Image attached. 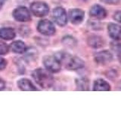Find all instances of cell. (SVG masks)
Returning a JSON list of instances; mask_svg holds the SVG:
<instances>
[{"instance_id": "7", "label": "cell", "mask_w": 121, "mask_h": 113, "mask_svg": "<svg viewBox=\"0 0 121 113\" xmlns=\"http://www.w3.org/2000/svg\"><path fill=\"white\" fill-rule=\"evenodd\" d=\"M113 60V55L109 51H101L95 55V62L101 65H105L111 63Z\"/></svg>"}, {"instance_id": "10", "label": "cell", "mask_w": 121, "mask_h": 113, "mask_svg": "<svg viewBox=\"0 0 121 113\" xmlns=\"http://www.w3.org/2000/svg\"><path fill=\"white\" fill-rule=\"evenodd\" d=\"M108 34L113 40L120 41L121 40V26L111 23L108 26Z\"/></svg>"}, {"instance_id": "12", "label": "cell", "mask_w": 121, "mask_h": 113, "mask_svg": "<svg viewBox=\"0 0 121 113\" xmlns=\"http://www.w3.org/2000/svg\"><path fill=\"white\" fill-rule=\"evenodd\" d=\"M17 86L21 90L24 91H34L38 89L33 85V83L26 78H21L17 81Z\"/></svg>"}, {"instance_id": "13", "label": "cell", "mask_w": 121, "mask_h": 113, "mask_svg": "<svg viewBox=\"0 0 121 113\" xmlns=\"http://www.w3.org/2000/svg\"><path fill=\"white\" fill-rule=\"evenodd\" d=\"M93 90L95 91H109L111 90V86L106 81L99 78L94 82Z\"/></svg>"}, {"instance_id": "8", "label": "cell", "mask_w": 121, "mask_h": 113, "mask_svg": "<svg viewBox=\"0 0 121 113\" xmlns=\"http://www.w3.org/2000/svg\"><path fill=\"white\" fill-rule=\"evenodd\" d=\"M85 17L84 11L79 8H73L69 11V18L72 24H79L82 22Z\"/></svg>"}, {"instance_id": "11", "label": "cell", "mask_w": 121, "mask_h": 113, "mask_svg": "<svg viewBox=\"0 0 121 113\" xmlns=\"http://www.w3.org/2000/svg\"><path fill=\"white\" fill-rule=\"evenodd\" d=\"M84 66V62L77 56H70L67 63V68L70 70H77Z\"/></svg>"}, {"instance_id": "6", "label": "cell", "mask_w": 121, "mask_h": 113, "mask_svg": "<svg viewBox=\"0 0 121 113\" xmlns=\"http://www.w3.org/2000/svg\"><path fill=\"white\" fill-rule=\"evenodd\" d=\"M37 29L45 36H52L55 32V28L53 24L48 20H43L38 24Z\"/></svg>"}, {"instance_id": "3", "label": "cell", "mask_w": 121, "mask_h": 113, "mask_svg": "<svg viewBox=\"0 0 121 113\" xmlns=\"http://www.w3.org/2000/svg\"><path fill=\"white\" fill-rule=\"evenodd\" d=\"M52 18L60 26H64L67 23V15L66 11L61 7H57L52 11Z\"/></svg>"}, {"instance_id": "22", "label": "cell", "mask_w": 121, "mask_h": 113, "mask_svg": "<svg viewBox=\"0 0 121 113\" xmlns=\"http://www.w3.org/2000/svg\"><path fill=\"white\" fill-rule=\"evenodd\" d=\"M101 1L108 5H117L120 2V0H101Z\"/></svg>"}, {"instance_id": "20", "label": "cell", "mask_w": 121, "mask_h": 113, "mask_svg": "<svg viewBox=\"0 0 121 113\" xmlns=\"http://www.w3.org/2000/svg\"><path fill=\"white\" fill-rule=\"evenodd\" d=\"M113 19H114L116 21L121 24V11H120L115 12V14H113Z\"/></svg>"}, {"instance_id": "17", "label": "cell", "mask_w": 121, "mask_h": 113, "mask_svg": "<svg viewBox=\"0 0 121 113\" xmlns=\"http://www.w3.org/2000/svg\"><path fill=\"white\" fill-rule=\"evenodd\" d=\"M76 85L78 90H89V82L86 78H77L76 80Z\"/></svg>"}, {"instance_id": "18", "label": "cell", "mask_w": 121, "mask_h": 113, "mask_svg": "<svg viewBox=\"0 0 121 113\" xmlns=\"http://www.w3.org/2000/svg\"><path fill=\"white\" fill-rule=\"evenodd\" d=\"M62 42L64 44L67 45L68 47H73L77 44V41H76L73 39V37H72V36H66V37H64Z\"/></svg>"}, {"instance_id": "1", "label": "cell", "mask_w": 121, "mask_h": 113, "mask_svg": "<svg viewBox=\"0 0 121 113\" xmlns=\"http://www.w3.org/2000/svg\"><path fill=\"white\" fill-rule=\"evenodd\" d=\"M33 78L38 85L43 88H49L53 85L54 78L48 70L44 69H36L33 73Z\"/></svg>"}, {"instance_id": "24", "label": "cell", "mask_w": 121, "mask_h": 113, "mask_svg": "<svg viewBox=\"0 0 121 113\" xmlns=\"http://www.w3.org/2000/svg\"><path fill=\"white\" fill-rule=\"evenodd\" d=\"M5 0H0V9L2 8V7L4 5V3H5Z\"/></svg>"}, {"instance_id": "4", "label": "cell", "mask_w": 121, "mask_h": 113, "mask_svg": "<svg viewBox=\"0 0 121 113\" xmlns=\"http://www.w3.org/2000/svg\"><path fill=\"white\" fill-rule=\"evenodd\" d=\"M30 10L32 13L36 17H44L48 14L49 11L48 5L46 3L43 2H35L30 5Z\"/></svg>"}, {"instance_id": "5", "label": "cell", "mask_w": 121, "mask_h": 113, "mask_svg": "<svg viewBox=\"0 0 121 113\" xmlns=\"http://www.w3.org/2000/svg\"><path fill=\"white\" fill-rule=\"evenodd\" d=\"M13 17L17 21L26 22L31 20L30 11L24 6H20L13 11Z\"/></svg>"}, {"instance_id": "19", "label": "cell", "mask_w": 121, "mask_h": 113, "mask_svg": "<svg viewBox=\"0 0 121 113\" xmlns=\"http://www.w3.org/2000/svg\"><path fill=\"white\" fill-rule=\"evenodd\" d=\"M9 51V48L8 44L2 41H0V55L6 54Z\"/></svg>"}, {"instance_id": "15", "label": "cell", "mask_w": 121, "mask_h": 113, "mask_svg": "<svg viewBox=\"0 0 121 113\" xmlns=\"http://www.w3.org/2000/svg\"><path fill=\"white\" fill-rule=\"evenodd\" d=\"M16 36L14 30L10 27H3L0 29V38L4 40H11Z\"/></svg>"}, {"instance_id": "25", "label": "cell", "mask_w": 121, "mask_h": 113, "mask_svg": "<svg viewBox=\"0 0 121 113\" xmlns=\"http://www.w3.org/2000/svg\"><path fill=\"white\" fill-rule=\"evenodd\" d=\"M83 1H86V0H83Z\"/></svg>"}, {"instance_id": "2", "label": "cell", "mask_w": 121, "mask_h": 113, "mask_svg": "<svg viewBox=\"0 0 121 113\" xmlns=\"http://www.w3.org/2000/svg\"><path fill=\"white\" fill-rule=\"evenodd\" d=\"M43 63L46 69L51 73H58L60 70V61L56 57V56H45Z\"/></svg>"}, {"instance_id": "9", "label": "cell", "mask_w": 121, "mask_h": 113, "mask_svg": "<svg viewBox=\"0 0 121 113\" xmlns=\"http://www.w3.org/2000/svg\"><path fill=\"white\" fill-rule=\"evenodd\" d=\"M90 16L98 19V20H101L104 19L107 16V11L103 7L99 5H94L89 11Z\"/></svg>"}, {"instance_id": "16", "label": "cell", "mask_w": 121, "mask_h": 113, "mask_svg": "<svg viewBox=\"0 0 121 113\" xmlns=\"http://www.w3.org/2000/svg\"><path fill=\"white\" fill-rule=\"evenodd\" d=\"M10 49L11 51L16 54H22L26 51V45L22 41L17 40L12 42L10 45Z\"/></svg>"}, {"instance_id": "23", "label": "cell", "mask_w": 121, "mask_h": 113, "mask_svg": "<svg viewBox=\"0 0 121 113\" xmlns=\"http://www.w3.org/2000/svg\"><path fill=\"white\" fill-rule=\"evenodd\" d=\"M5 81H4L2 79L0 78V90H3L4 88H5Z\"/></svg>"}, {"instance_id": "14", "label": "cell", "mask_w": 121, "mask_h": 113, "mask_svg": "<svg viewBox=\"0 0 121 113\" xmlns=\"http://www.w3.org/2000/svg\"><path fill=\"white\" fill-rule=\"evenodd\" d=\"M88 44L90 47H92L95 48H99L104 46V41L101 36H92L89 37L88 39Z\"/></svg>"}, {"instance_id": "21", "label": "cell", "mask_w": 121, "mask_h": 113, "mask_svg": "<svg viewBox=\"0 0 121 113\" xmlns=\"http://www.w3.org/2000/svg\"><path fill=\"white\" fill-rule=\"evenodd\" d=\"M7 66V61L5 59L0 57V70L4 69Z\"/></svg>"}]
</instances>
